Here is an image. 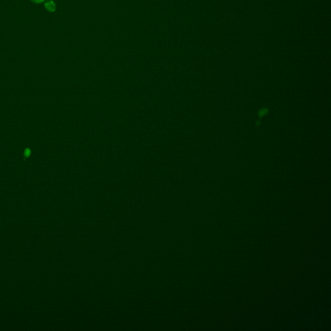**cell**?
<instances>
[{"label": "cell", "instance_id": "cell-2", "mask_svg": "<svg viewBox=\"0 0 331 331\" xmlns=\"http://www.w3.org/2000/svg\"><path fill=\"white\" fill-rule=\"evenodd\" d=\"M32 1L35 2V3H42L43 2L44 0H31Z\"/></svg>", "mask_w": 331, "mask_h": 331}, {"label": "cell", "instance_id": "cell-1", "mask_svg": "<svg viewBox=\"0 0 331 331\" xmlns=\"http://www.w3.org/2000/svg\"><path fill=\"white\" fill-rule=\"evenodd\" d=\"M45 8L48 10L49 11L53 12L55 11L56 5L55 4V3L53 2L52 1H50L45 3Z\"/></svg>", "mask_w": 331, "mask_h": 331}]
</instances>
